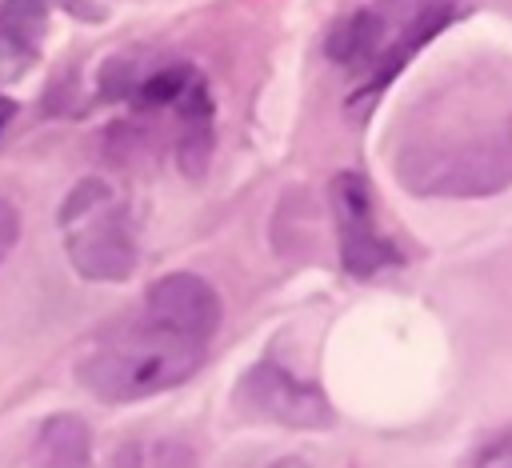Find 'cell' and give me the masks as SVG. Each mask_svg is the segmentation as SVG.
<instances>
[{
	"instance_id": "obj_1",
	"label": "cell",
	"mask_w": 512,
	"mask_h": 468,
	"mask_svg": "<svg viewBox=\"0 0 512 468\" xmlns=\"http://www.w3.org/2000/svg\"><path fill=\"white\" fill-rule=\"evenodd\" d=\"M396 180L416 196H496L512 184V112L504 100L428 104L396 144Z\"/></svg>"
},
{
	"instance_id": "obj_2",
	"label": "cell",
	"mask_w": 512,
	"mask_h": 468,
	"mask_svg": "<svg viewBox=\"0 0 512 468\" xmlns=\"http://www.w3.org/2000/svg\"><path fill=\"white\" fill-rule=\"evenodd\" d=\"M204 356L208 340L164 324L140 304L136 316L112 324L88 344V352L76 360V376L92 396L108 404H128L184 384L204 364Z\"/></svg>"
},
{
	"instance_id": "obj_3",
	"label": "cell",
	"mask_w": 512,
	"mask_h": 468,
	"mask_svg": "<svg viewBox=\"0 0 512 468\" xmlns=\"http://www.w3.org/2000/svg\"><path fill=\"white\" fill-rule=\"evenodd\" d=\"M452 12V0H368L332 28L328 56L360 76L356 100H372L452 20Z\"/></svg>"
},
{
	"instance_id": "obj_4",
	"label": "cell",
	"mask_w": 512,
	"mask_h": 468,
	"mask_svg": "<svg viewBox=\"0 0 512 468\" xmlns=\"http://www.w3.org/2000/svg\"><path fill=\"white\" fill-rule=\"evenodd\" d=\"M64 248L84 280H128L136 268L132 216L108 180H80L60 208Z\"/></svg>"
},
{
	"instance_id": "obj_5",
	"label": "cell",
	"mask_w": 512,
	"mask_h": 468,
	"mask_svg": "<svg viewBox=\"0 0 512 468\" xmlns=\"http://www.w3.org/2000/svg\"><path fill=\"white\" fill-rule=\"evenodd\" d=\"M236 404L248 416L272 420V424H288V428H332L336 416L328 408V400L320 396V388L304 384L300 376H292L288 368L264 360L256 368H248V376L236 388Z\"/></svg>"
},
{
	"instance_id": "obj_6",
	"label": "cell",
	"mask_w": 512,
	"mask_h": 468,
	"mask_svg": "<svg viewBox=\"0 0 512 468\" xmlns=\"http://www.w3.org/2000/svg\"><path fill=\"white\" fill-rule=\"evenodd\" d=\"M332 208H336V228H340V260H344V268L352 276L368 280L380 268L400 260L392 240L380 232L368 184L356 172H340L332 180Z\"/></svg>"
},
{
	"instance_id": "obj_7",
	"label": "cell",
	"mask_w": 512,
	"mask_h": 468,
	"mask_svg": "<svg viewBox=\"0 0 512 468\" xmlns=\"http://www.w3.org/2000/svg\"><path fill=\"white\" fill-rule=\"evenodd\" d=\"M144 308L152 316H160L164 324L196 336V340H208L216 336L220 328V296L208 280L192 276V272H172V276H160L148 296H144Z\"/></svg>"
},
{
	"instance_id": "obj_8",
	"label": "cell",
	"mask_w": 512,
	"mask_h": 468,
	"mask_svg": "<svg viewBox=\"0 0 512 468\" xmlns=\"http://www.w3.org/2000/svg\"><path fill=\"white\" fill-rule=\"evenodd\" d=\"M172 112H176V156H180V168L188 176H200L208 156H212V96H208V84L204 76H196L176 100H172Z\"/></svg>"
},
{
	"instance_id": "obj_9",
	"label": "cell",
	"mask_w": 512,
	"mask_h": 468,
	"mask_svg": "<svg viewBox=\"0 0 512 468\" xmlns=\"http://www.w3.org/2000/svg\"><path fill=\"white\" fill-rule=\"evenodd\" d=\"M92 460V432L80 416H52L40 424L32 440V468H88Z\"/></svg>"
},
{
	"instance_id": "obj_10",
	"label": "cell",
	"mask_w": 512,
	"mask_h": 468,
	"mask_svg": "<svg viewBox=\"0 0 512 468\" xmlns=\"http://www.w3.org/2000/svg\"><path fill=\"white\" fill-rule=\"evenodd\" d=\"M48 8L44 0H4L0 4V44L12 60H32L40 52Z\"/></svg>"
},
{
	"instance_id": "obj_11",
	"label": "cell",
	"mask_w": 512,
	"mask_h": 468,
	"mask_svg": "<svg viewBox=\"0 0 512 468\" xmlns=\"http://www.w3.org/2000/svg\"><path fill=\"white\" fill-rule=\"evenodd\" d=\"M476 468H512V432L488 440L476 456Z\"/></svg>"
},
{
	"instance_id": "obj_12",
	"label": "cell",
	"mask_w": 512,
	"mask_h": 468,
	"mask_svg": "<svg viewBox=\"0 0 512 468\" xmlns=\"http://www.w3.org/2000/svg\"><path fill=\"white\" fill-rule=\"evenodd\" d=\"M16 240H20V212H16L12 200L0 196V264H4V256L12 252Z\"/></svg>"
},
{
	"instance_id": "obj_13",
	"label": "cell",
	"mask_w": 512,
	"mask_h": 468,
	"mask_svg": "<svg viewBox=\"0 0 512 468\" xmlns=\"http://www.w3.org/2000/svg\"><path fill=\"white\" fill-rule=\"evenodd\" d=\"M112 468H140V452L128 444V448H120V456L112 460Z\"/></svg>"
},
{
	"instance_id": "obj_14",
	"label": "cell",
	"mask_w": 512,
	"mask_h": 468,
	"mask_svg": "<svg viewBox=\"0 0 512 468\" xmlns=\"http://www.w3.org/2000/svg\"><path fill=\"white\" fill-rule=\"evenodd\" d=\"M8 116H12V100H8V96H0V128L8 124Z\"/></svg>"
},
{
	"instance_id": "obj_15",
	"label": "cell",
	"mask_w": 512,
	"mask_h": 468,
	"mask_svg": "<svg viewBox=\"0 0 512 468\" xmlns=\"http://www.w3.org/2000/svg\"><path fill=\"white\" fill-rule=\"evenodd\" d=\"M268 468H308V464L296 460V456H288V460H276V464H268Z\"/></svg>"
}]
</instances>
